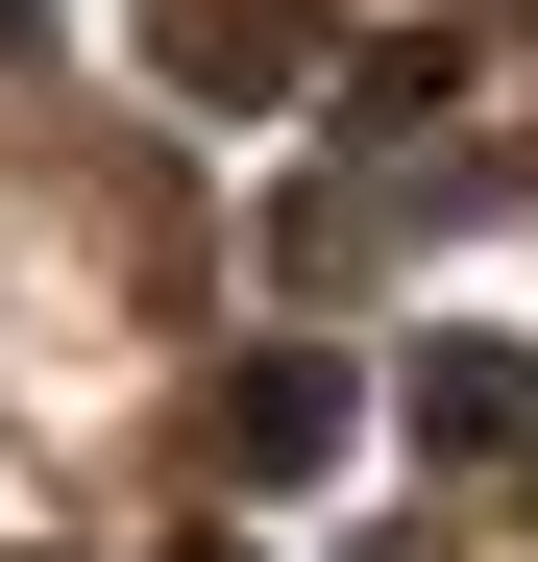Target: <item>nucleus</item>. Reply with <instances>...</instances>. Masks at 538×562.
I'll return each mask as SVG.
<instances>
[{
	"label": "nucleus",
	"instance_id": "f03ea898",
	"mask_svg": "<svg viewBox=\"0 0 538 562\" xmlns=\"http://www.w3.org/2000/svg\"><path fill=\"white\" fill-rule=\"evenodd\" d=\"M416 416L466 440V464H538V367L514 342H416Z\"/></svg>",
	"mask_w": 538,
	"mask_h": 562
},
{
	"label": "nucleus",
	"instance_id": "f257e3e1",
	"mask_svg": "<svg viewBox=\"0 0 538 562\" xmlns=\"http://www.w3.org/2000/svg\"><path fill=\"white\" fill-rule=\"evenodd\" d=\"M318 440H343V367H318V342H269L245 392H221V464H269V490H294Z\"/></svg>",
	"mask_w": 538,
	"mask_h": 562
},
{
	"label": "nucleus",
	"instance_id": "7ed1b4c3",
	"mask_svg": "<svg viewBox=\"0 0 538 562\" xmlns=\"http://www.w3.org/2000/svg\"><path fill=\"white\" fill-rule=\"evenodd\" d=\"M197 562H245V538H197Z\"/></svg>",
	"mask_w": 538,
	"mask_h": 562
}]
</instances>
